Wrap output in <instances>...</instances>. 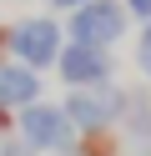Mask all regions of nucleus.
Returning <instances> with one entry per match:
<instances>
[{
    "mask_svg": "<svg viewBox=\"0 0 151 156\" xmlns=\"http://www.w3.org/2000/svg\"><path fill=\"white\" fill-rule=\"evenodd\" d=\"M0 66H10V25H0Z\"/></svg>",
    "mask_w": 151,
    "mask_h": 156,
    "instance_id": "ddd939ff",
    "label": "nucleus"
},
{
    "mask_svg": "<svg viewBox=\"0 0 151 156\" xmlns=\"http://www.w3.org/2000/svg\"><path fill=\"white\" fill-rule=\"evenodd\" d=\"M56 71H60V81H66L70 91H76V86H106V81H116V55L101 51V45H76V41H66Z\"/></svg>",
    "mask_w": 151,
    "mask_h": 156,
    "instance_id": "39448f33",
    "label": "nucleus"
},
{
    "mask_svg": "<svg viewBox=\"0 0 151 156\" xmlns=\"http://www.w3.org/2000/svg\"><path fill=\"white\" fill-rule=\"evenodd\" d=\"M0 156H40V151H35V146H30L25 136L15 131V136H5V141H0Z\"/></svg>",
    "mask_w": 151,
    "mask_h": 156,
    "instance_id": "1a4fd4ad",
    "label": "nucleus"
},
{
    "mask_svg": "<svg viewBox=\"0 0 151 156\" xmlns=\"http://www.w3.org/2000/svg\"><path fill=\"white\" fill-rule=\"evenodd\" d=\"M121 141H126L136 156H151V81H146V86H126Z\"/></svg>",
    "mask_w": 151,
    "mask_h": 156,
    "instance_id": "423d86ee",
    "label": "nucleus"
},
{
    "mask_svg": "<svg viewBox=\"0 0 151 156\" xmlns=\"http://www.w3.org/2000/svg\"><path fill=\"white\" fill-rule=\"evenodd\" d=\"M45 5H50V10H66V15H76L81 5H91V0H45Z\"/></svg>",
    "mask_w": 151,
    "mask_h": 156,
    "instance_id": "f8f14e48",
    "label": "nucleus"
},
{
    "mask_svg": "<svg viewBox=\"0 0 151 156\" xmlns=\"http://www.w3.org/2000/svg\"><path fill=\"white\" fill-rule=\"evenodd\" d=\"M15 131L25 136L35 151H56V156H76V126H70L66 106L56 101H35L15 116Z\"/></svg>",
    "mask_w": 151,
    "mask_h": 156,
    "instance_id": "7ed1b4c3",
    "label": "nucleus"
},
{
    "mask_svg": "<svg viewBox=\"0 0 151 156\" xmlns=\"http://www.w3.org/2000/svg\"><path fill=\"white\" fill-rule=\"evenodd\" d=\"M121 151H126L121 131H81L76 136V156H121Z\"/></svg>",
    "mask_w": 151,
    "mask_h": 156,
    "instance_id": "6e6552de",
    "label": "nucleus"
},
{
    "mask_svg": "<svg viewBox=\"0 0 151 156\" xmlns=\"http://www.w3.org/2000/svg\"><path fill=\"white\" fill-rule=\"evenodd\" d=\"M141 51H151V25H146V30H141Z\"/></svg>",
    "mask_w": 151,
    "mask_h": 156,
    "instance_id": "4468645a",
    "label": "nucleus"
},
{
    "mask_svg": "<svg viewBox=\"0 0 151 156\" xmlns=\"http://www.w3.org/2000/svg\"><path fill=\"white\" fill-rule=\"evenodd\" d=\"M66 51V30H60L56 15H30V20L10 25V61L30 66V71H45V66L60 61Z\"/></svg>",
    "mask_w": 151,
    "mask_h": 156,
    "instance_id": "f03ea898",
    "label": "nucleus"
},
{
    "mask_svg": "<svg viewBox=\"0 0 151 156\" xmlns=\"http://www.w3.org/2000/svg\"><path fill=\"white\" fill-rule=\"evenodd\" d=\"M121 5H126V15H131V20L151 25V0H121Z\"/></svg>",
    "mask_w": 151,
    "mask_h": 156,
    "instance_id": "9d476101",
    "label": "nucleus"
},
{
    "mask_svg": "<svg viewBox=\"0 0 151 156\" xmlns=\"http://www.w3.org/2000/svg\"><path fill=\"white\" fill-rule=\"evenodd\" d=\"M40 71H30V66H20V61H10V66H0V106H10V111H25V106H35L40 101Z\"/></svg>",
    "mask_w": 151,
    "mask_h": 156,
    "instance_id": "0eeeda50",
    "label": "nucleus"
},
{
    "mask_svg": "<svg viewBox=\"0 0 151 156\" xmlns=\"http://www.w3.org/2000/svg\"><path fill=\"white\" fill-rule=\"evenodd\" d=\"M5 136H15V111L0 106V141H5Z\"/></svg>",
    "mask_w": 151,
    "mask_h": 156,
    "instance_id": "9b49d317",
    "label": "nucleus"
},
{
    "mask_svg": "<svg viewBox=\"0 0 151 156\" xmlns=\"http://www.w3.org/2000/svg\"><path fill=\"white\" fill-rule=\"evenodd\" d=\"M126 20H131V15H126L121 0H91V5H81L76 15H66V41L111 51V45L126 35Z\"/></svg>",
    "mask_w": 151,
    "mask_h": 156,
    "instance_id": "20e7f679",
    "label": "nucleus"
},
{
    "mask_svg": "<svg viewBox=\"0 0 151 156\" xmlns=\"http://www.w3.org/2000/svg\"><path fill=\"white\" fill-rule=\"evenodd\" d=\"M60 106H66L76 136H81V131H121V116H126V86H121V81L76 86V91H66Z\"/></svg>",
    "mask_w": 151,
    "mask_h": 156,
    "instance_id": "f257e3e1",
    "label": "nucleus"
}]
</instances>
